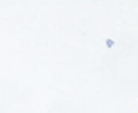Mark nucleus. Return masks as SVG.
Segmentation results:
<instances>
[{"instance_id": "obj_1", "label": "nucleus", "mask_w": 138, "mask_h": 113, "mask_svg": "<svg viewBox=\"0 0 138 113\" xmlns=\"http://www.w3.org/2000/svg\"><path fill=\"white\" fill-rule=\"evenodd\" d=\"M105 44H106V46H107L108 48H111V47H112V46L114 44V41L112 39L108 38V39H107V40H106V42H105Z\"/></svg>"}]
</instances>
